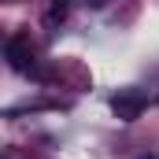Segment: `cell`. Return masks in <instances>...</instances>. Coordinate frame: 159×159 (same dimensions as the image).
Returning <instances> with one entry per match:
<instances>
[{
	"instance_id": "obj_1",
	"label": "cell",
	"mask_w": 159,
	"mask_h": 159,
	"mask_svg": "<svg viewBox=\"0 0 159 159\" xmlns=\"http://www.w3.org/2000/svg\"><path fill=\"white\" fill-rule=\"evenodd\" d=\"M4 59L11 63V70L30 74V70H34V44H30V37H26V34L7 37V44H4Z\"/></svg>"
},
{
	"instance_id": "obj_2",
	"label": "cell",
	"mask_w": 159,
	"mask_h": 159,
	"mask_svg": "<svg viewBox=\"0 0 159 159\" xmlns=\"http://www.w3.org/2000/svg\"><path fill=\"white\" fill-rule=\"evenodd\" d=\"M144 107H148V96H144V93H137V89H126V93H119V96L111 100V111H115L122 122L141 119V115H144Z\"/></svg>"
},
{
	"instance_id": "obj_3",
	"label": "cell",
	"mask_w": 159,
	"mask_h": 159,
	"mask_svg": "<svg viewBox=\"0 0 159 159\" xmlns=\"http://www.w3.org/2000/svg\"><path fill=\"white\" fill-rule=\"evenodd\" d=\"M67 11H70V0H52V7H48V19L56 22V19H63Z\"/></svg>"
},
{
	"instance_id": "obj_4",
	"label": "cell",
	"mask_w": 159,
	"mask_h": 159,
	"mask_svg": "<svg viewBox=\"0 0 159 159\" xmlns=\"http://www.w3.org/2000/svg\"><path fill=\"white\" fill-rule=\"evenodd\" d=\"M137 159H159V156H137Z\"/></svg>"
}]
</instances>
